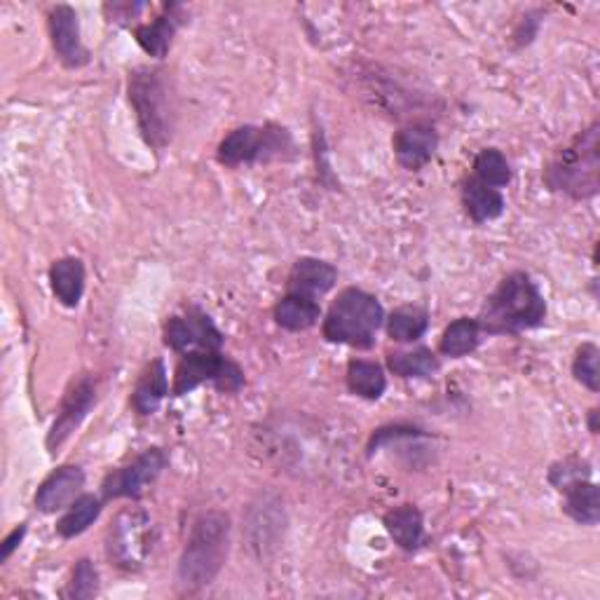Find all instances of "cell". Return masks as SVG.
<instances>
[{
	"instance_id": "obj_1",
	"label": "cell",
	"mask_w": 600,
	"mask_h": 600,
	"mask_svg": "<svg viewBox=\"0 0 600 600\" xmlns=\"http://www.w3.org/2000/svg\"><path fill=\"white\" fill-rule=\"evenodd\" d=\"M128 96L139 132L153 153L170 149L176 130V94L167 71L139 67L128 78Z\"/></svg>"
},
{
	"instance_id": "obj_2",
	"label": "cell",
	"mask_w": 600,
	"mask_h": 600,
	"mask_svg": "<svg viewBox=\"0 0 600 600\" xmlns=\"http://www.w3.org/2000/svg\"><path fill=\"white\" fill-rule=\"evenodd\" d=\"M547 319V298L528 273L507 275L476 317L488 336H513Z\"/></svg>"
},
{
	"instance_id": "obj_3",
	"label": "cell",
	"mask_w": 600,
	"mask_h": 600,
	"mask_svg": "<svg viewBox=\"0 0 600 600\" xmlns=\"http://www.w3.org/2000/svg\"><path fill=\"white\" fill-rule=\"evenodd\" d=\"M227 553H231V516L216 509L200 513L179 561L181 591L195 593L210 587L221 574Z\"/></svg>"
},
{
	"instance_id": "obj_4",
	"label": "cell",
	"mask_w": 600,
	"mask_h": 600,
	"mask_svg": "<svg viewBox=\"0 0 600 600\" xmlns=\"http://www.w3.org/2000/svg\"><path fill=\"white\" fill-rule=\"evenodd\" d=\"M600 122L579 132L563 149H558L545 167V183L553 193L568 195L577 202L591 200L600 191Z\"/></svg>"
},
{
	"instance_id": "obj_5",
	"label": "cell",
	"mask_w": 600,
	"mask_h": 600,
	"mask_svg": "<svg viewBox=\"0 0 600 600\" xmlns=\"http://www.w3.org/2000/svg\"><path fill=\"white\" fill-rule=\"evenodd\" d=\"M385 324V309L374 294L347 286L330 305L322 324V336L334 345L370 349Z\"/></svg>"
},
{
	"instance_id": "obj_6",
	"label": "cell",
	"mask_w": 600,
	"mask_h": 600,
	"mask_svg": "<svg viewBox=\"0 0 600 600\" xmlns=\"http://www.w3.org/2000/svg\"><path fill=\"white\" fill-rule=\"evenodd\" d=\"M294 155L292 132L275 122L265 125H242L227 134L216 149V160L227 170L242 167V164L284 160Z\"/></svg>"
},
{
	"instance_id": "obj_7",
	"label": "cell",
	"mask_w": 600,
	"mask_h": 600,
	"mask_svg": "<svg viewBox=\"0 0 600 600\" xmlns=\"http://www.w3.org/2000/svg\"><path fill=\"white\" fill-rule=\"evenodd\" d=\"M244 383L246 378L240 364L225 357L221 349H197L181 355L172 383V397L191 395L200 385H214L223 395H237Z\"/></svg>"
},
{
	"instance_id": "obj_8",
	"label": "cell",
	"mask_w": 600,
	"mask_h": 600,
	"mask_svg": "<svg viewBox=\"0 0 600 600\" xmlns=\"http://www.w3.org/2000/svg\"><path fill=\"white\" fill-rule=\"evenodd\" d=\"M151 519L143 509H125L109 530V558L122 570H139L151 553Z\"/></svg>"
},
{
	"instance_id": "obj_9",
	"label": "cell",
	"mask_w": 600,
	"mask_h": 600,
	"mask_svg": "<svg viewBox=\"0 0 600 600\" xmlns=\"http://www.w3.org/2000/svg\"><path fill=\"white\" fill-rule=\"evenodd\" d=\"M170 458L162 448H146L139 452L136 458L111 471L101 484V495L106 502L113 500H139L143 492H146L157 479L160 474L167 469Z\"/></svg>"
},
{
	"instance_id": "obj_10",
	"label": "cell",
	"mask_w": 600,
	"mask_h": 600,
	"mask_svg": "<svg viewBox=\"0 0 600 600\" xmlns=\"http://www.w3.org/2000/svg\"><path fill=\"white\" fill-rule=\"evenodd\" d=\"M225 343V336L214 324V319L202 307L191 305L185 315H172L164 324V345L174 349L176 355H189L197 349L218 352Z\"/></svg>"
},
{
	"instance_id": "obj_11",
	"label": "cell",
	"mask_w": 600,
	"mask_h": 600,
	"mask_svg": "<svg viewBox=\"0 0 600 600\" xmlns=\"http://www.w3.org/2000/svg\"><path fill=\"white\" fill-rule=\"evenodd\" d=\"M94 404H96V383L90 376L78 378L69 387L67 397H64V401H61V408L57 413V420L50 427L48 441H45L50 452H57L61 446L69 441L71 434L82 425V420L90 416Z\"/></svg>"
},
{
	"instance_id": "obj_12",
	"label": "cell",
	"mask_w": 600,
	"mask_h": 600,
	"mask_svg": "<svg viewBox=\"0 0 600 600\" xmlns=\"http://www.w3.org/2000/svg\"><path fill=\"white\" fill-rule=\"evenodd\" d=\"M50 40L57 59L67 69H82L90 61L88 48L80 40V19L71 6H54L48 14Z\"/></svg>"
},
{
	"instance_id": "obj_13",
	"label": "cell",
	"mask_w": 600,
	"mask_h": 600,
	"mask_svg": "<svg viewBox=\"0 0 600 600\" xmlns=\"http://www.w3.org/2000/svg\"><path fill=\"white\" fill-rule=\"evenodd\" d=\"M397 162L408 172H420L439 151V132L429 122H410L391 139Z\"/></svg>"
},
{
	"instance_id": "obj_14",
	"label": "cell",
	"mask_w": 600,
	"mask_h": 600,
	"mask_svg": "<svg viewBox=\"0 0 600 600\" xmlns=\"http://www.w3.org/2000/svg\"><path fill=\"white\" fill-rule=\"evenodd\" d=\"M85 488V471L78 465H61L40 484L33 505L40 513H57L80 498Z\"/></svg>"
},
{
	"instance_id": "obj_15",
	"label": "cell",
	"mask_w": 600,
	"mask_h": 600,
	"mask_svg": "<svg viewBox=\"0 0 600 600\" xmlns=\"http://www.w3.org/2000/svg\"><path fill=\"white\" fill-rule=\"evenodd\" d=\"M181 24H183V6L172 3L164 6L153 22L134 27L132 33L143 52L155 59H164L174 43V35Z\"/></svg>"
},
{
	"instance_id": "obj_16",
	"label": "cell",
	"mask_w": 600,
	"mask_h": 600,
	"mask_svg": "<svg viewBox=\"0 0 600 600\" xmlns=\"http://www.w3.org/2000/svg\"><path fill=\"white\" fill-rule=\"evenodd\" d=\"M338 282V271L330 263L322 258L305 256L298 258L288 273V292L294 294H305V296H319L330 292Z\"/></svg>"
},
{
	"instance_id": "obj_17",
	"label": "cell",
	"mask_w": 600,
	"mask_h": 600,
	"mask_svg": "<svg viewBox=\"0 0 600 600\" xmlns=\"http://www.w3.org/2000/svg\"><path fill=\"white\" fill-rule=\"evenodd\" d=\"M172 395L167 368L162 359H153L143 374L139 376L134 391H132V408L141 418H149L160 408V404Z\"/></svg>"
},
{
	"instance_id": "obj_18",
	"label": "cell",
	"mask_w": 600,
	"mask_h": 600,
	"mask_svg": "<svg viewBox=\"0 0 600 600\" xmlns=\"http://www.w3.org/2000/svg\"><path fill=\"white\" fill-rule=\"evenodd\" d=\"M50 286L64 307H78L85 294V263L75 256L59 258L50 267Z\"/></svg>"
},
{
	"instance_id": "obj_19",
	"label": "cell",
	"mask_w": 600,
	"mask_h": 600,
	"mask_svg": "<svg viewBox=\"0 0 600 600\" xmlns=\"http://www.w3.org/2000/svg\"><path fill=\"white\" fill-rule=\"evenodd\" d=\"M383 523L397 547H401L404 551L420 549L425 540V519L416 505H401L389 509Z\"/></svg>"
},
{
	"instance_id": "obj_20",
	"label": "cell",
	"mask_w": 600,
	"mask_h": 600,
	"mask_svg": "<svg viewBox=\"0 0 600 600\" xmlns=\"http://www.w3.org/2000/svg\"><path fill=\"white\" fill-rule=\"evenodd\" d=\"M462 206L465 214L474 223H490L505 214V197L500 191L490 189V185L476 181L474 176L465 181L462 185Z\"/></svg>"
},
{
	"instance_id": "obj_21",
	"label": "cell",
	"mask_w": 600,
	"mask_h": 600,
	"mask_svg": "<svg viewBox=\"0 0 600 600\" xmlns=\"http://www.w3.org/2000/svg\"><path fill=\"white\" fill-rule=\"evenodd\" d=\"M322 317V307L315 296H305V294H294L288 292L277 305H275V322L277 326L286 330H307L313 328Z\"/></svg>"
},
{
	"instance_id": "obj_22",
	"label": "cell",
	"mask_w": 600,
	"mask_h": 600,
	"mask_svg": "<svg viewBox=\"0 0 600 600\" xmlns=\"http://www.w3.org/2000/svg\"><path fill=\"white\" fill-rule=\"evenodd\" d=\"M347 387L352 395H357L366 401H378L387 389L385 368L378 362L352 359L347 364Z\"/></svg>"
},
{
	"instance_id": "obj_23",
	"label": "cell",
	"mask_w": 600,
	"mask_h": 600,
	"mask_svg": "<svg viewBox=\"0 0 600 600\" xmlns=\"http://www.w3.org/2000/svg\"><path fill=\"white\" fill-rule=\"evenodd\" d=\"M566 502L563 511L579 526H598L600 521V495L598 486L591 479L577 481L568 490H563Z\"/></svg>"
},
{
	"instance_id": "obj_24",
	"label": "cell",
	"mask_w": 600,
	"mask_h": 600,
	"mask_svg": "<svg viewBox=\"0 0 600 600\" xmlns=\"http://www.w3.org/2000/svg\"><path fill=\"white\" fill-rule=\"evenodd\" d=\"M387 368L399 378H431L439 374L441 362L427 347H416L406 352H389Z\"/></svg>"
},
{
	"instance_id": "obj_25",
	"label": "cell",
	"mask_w": 600,
	"mask_h": 600,
	"mask_svg": "<svg viewBox=\"0 0 600 600\" xmlns=\"http://www.w3.org/2000/svg\"><path fill=\"white\" fill-rule=\"evenodd\" d=\"M481 326L471 317H460L446 326L441 343H439V352L444 357L450 359H462L471 352H476V347L481 345Z\"/></svg>"
},
{
	"instance_id": "obj_26",
	"label": "cell",
	"mask_w": 600,
	"mask_h": 600,
	"mask_svg": "<svg viewBox=\"0 0 600 600\" xmlns=\"http://www.w3.org/2000/svg\"><path fill=\"white\" fill-rule=\"evenodd\" d=\"M101 509H103V500L96 498V495H90V492L80 495L75 502L69 505L67 513L57 521L59 537L73 540V537L82 535L90 526H94V521L101 516Z\"/></svg>"
},
{
	"instance_id": "obj_27",
	"label": "cell",
	"mask_w": 600,
	"mask_h": 600,
	"mask_svg": "<svg viewBox=\"0 0 600 600\" xmlns=\"http://www.w3.org/2000/svg\"><path fill=\"white\" fill-rule=\"evenodd\" d=\"M429 328V315L423 307L404 305L387 317V336L397 343H416Z\"/></svg>"
},
{
	"instance_id": "obj_28",
	"label": "cell",
	"mask_w": 600,
	"mask_h": 600,
	"mask_svg": "<svg viewBox=\"0 0 600 600\" xmlns=\"http://www.w3.org/2000/svg\"><path fill=\"white\" fill-rule=\"evenodd\" d=\"M474 179L495 191H502L511 183V164L500 149H484L474 157Z\"/></svg>"
},
{
	"instance_id": "obj_29",
	"label": "cell",
	"mask_w": 600,
	"mask_h": 600,
	"mask_svg": "<svg viewBox=\"0 0 600 600\" xmlns=\"http://www.w3.org/2000/svg\"><path fill=\"white\" fill-rule=\"evenodd\" d=\"M598 359H600V349L596 343H582L574 352L572 359V376L574 380L587 387L589 391H598L600 389V368H598Z\"/></svg>"
},
{
	"instance_id": "obj_30",
	"label": "cell",
	"mask_w": 600,
	"mask_h": 600,
	"mask_svg": "<svg viewBox=\"0 0 600 600\" xmlns=\"http://www.w3.org/2000/svg\"><path fill=\"white\" fill-rule=\"evenodd\" d=\"M99 593V572L90 558H80L73 568L71 582L64 591L67 598H78V600H88Z\"/></svg>"
},
{
	"instance_id": "obj_31",
	"label": "cell",
	"mask_w": 600,
	"mask_h": 600,
	"mask_svg": "<svg viewBox=\"0 0 600 600\" xmlns=\"http://www.w3.org/2000/svg\"><path fill=\"white\" fill-rule=\"evenodd\" d=\"M584 479H591V465L582 458H566L561 462L551 465V469H549V484L558 492H563L572 484L584 481Z\"/></svg>"
},
{
	"instance_id": "obj_32",
	"label": "cell",
	"mask_w": 600,
	"mask_h": 600,
	"mask_svg": "<svg viewBox=\"0 0 600 600\" xmlns=\"http://www.w3.org/2000/svg\"><path fill=\"white\" fill-rule=\"evenodd\" d=\"M24 535H27V523L17 526V528H14V530H12V532L6 537V540H3V556H0V561H3V563H8V561H10L12 553H14V549H17L19 545H22Z\"/></svg>"
},
{
	"instance_id": "obj_33",
	"label": "cell",
	"mask_w": 600,
	"mask_h": 600,
	"mask_svg": "<svg viewBox=\"0 0 600 600\" xmlns=\"http://www.w3.org/2000/svg\"><path fill=\"white\" fill-rule=\"evenodd\" d=\"M589 431L598 434V408L589 410Z\"/></svg>"
}]
</instances>
